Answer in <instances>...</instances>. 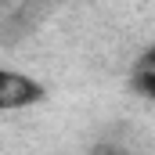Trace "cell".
I'll use <instances>...</instances> for the list:
<instances>
[{"instance_id": "obj_1", "label": "cell", "mask_w": 155, "mask_h": 155, "mask_svg": "<svg viewBox=\"0 0 155 155\" xmlns=\"http://www.w3.org/2000/svg\"><path fill=\"white\" fill-rule=\"evenodd\" d=\"M43 87L25 72H15V69H0V112H18V108H29L43 101Z\"/></svg>"}, {"instance_id": "obj_2", "label": "cell", "mask_w": 155, "mask_h": 155, "mask_svg": "<svg viewBox=\"0 0 155 155\" xmlns=\"http://www.w3.org/2000/svg\"><path fill=\"white\" fill-rule=\"evenodd\" d=\"M130 87H134L141 97H152L155 101V69L144 65V61H137V69H134V76H130Z\"/></svg>"}, {"instance_id": "obj_3", "label": "cell", "mask_w": 155, "mask_h": 155, "mask_svg": "<svg viewBox=\"0 0 155 155\" xmlns=\"http://www.w3.org/2000/svg\"><path fill=\"white\" fill-rule=\"evenodd\" d=\"M141 61H144V65H152V69H155V47L148 51V54H144V58H141Z\"/></svg>"}]
</instances>
